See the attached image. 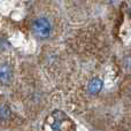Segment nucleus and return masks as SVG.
<instances>
[{"label":"nucleus","mask_w":131,"mask_h":131,"mask_svg":"<svg viewBox=\"0 0 131 131\" xmlns=\"http://www.w3.org/2000/svg\"><path fill=\"white\" fill-rule=\"evenodd\" d=\"M102 86H104V83L100 78L95 77V78L91 79L88 84V92L92 95H95L102 90Z\"/></svg>","instance_id":"nucleus-3"},{"label":"nucleus","mask_w":131,"mask_h":131,"mask_svg":"<svg viewBox=\"0 0 131 131\" xmlns=\"http://www.w3.org/2000/svg\"><path fill=\"white\" fill-rule=\"evenodd\" d=\"M53 118H54V122H53V124H52L53 131H62L61 127H62L63 121L66 120V115L62 112L57 111L53 113Z\"/></svg>","instance_id":"nucleus-4"},{"label":"nucleus","mask_w":131,"mask_h":131,"mask_svg":"<svg viewBox=\"0 0 131 131\" xmlns=\"http://www.w3.org/2000/svg\"><path fill=\"white\" fill-rule=\"evenodd\" d=\"M0 79L4 85H9L13 79V70L9 64L2 63L0 66Z\"/></svg>","instance_id":"nucleus-2"},{"label":"nucleus","mask_w":131,"mask_h":131,"mask_svg":"<svg viewBox=\"0 0 131 131\" xmlns=\"http://www.w3.org/2000/svg\"><path fill=\"white\" fill-rule=\"evenodd\" d=\"M31 31L34 36L39 40H45L51 36L52 32V24L46 17H38L32 21Z\"/></svg>","instance_id":"nucleus-1"},{"label":"nucleus","mask_w":131,"mask_h":131,"mask_svg":"<svg viewBox=\"0 0 131 131\" xmlns=\"http://www.w3.org/2000/svg\"><path fill=\"white\" fill-rule=\"evenodd\" d=\"M0 115H1L2 120H6V118H8L9 115H10V109H9L7 106L2 105L1 108H0Z\"/></svg>","instance_id":"nucleus-5"}]
</instances>
